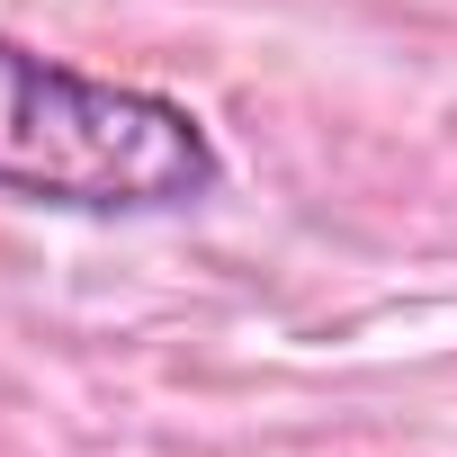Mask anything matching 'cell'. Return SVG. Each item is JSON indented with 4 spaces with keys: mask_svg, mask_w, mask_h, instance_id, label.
I'll return each mask as SVG.
<instances>
[{
    "mask_svg": "<svg viewBox=\"0 0 457 457\" xmlns=\"http://www.w3.org/2000/svg\"><path fill=\"white\" fill-rule=\"evenodd\" d=\"M215 188L224 144L188 99L0 37V197L54 215H188Z\"/></svg>",
    "mask_w": 457,
    "mask_h": 457,
    "instance_id": "6da1fadb",
    "label": "cell"
}]
</instances>
